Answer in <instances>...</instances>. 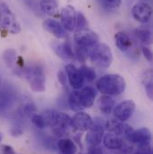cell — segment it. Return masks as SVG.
<instances>
[{
	"mask_svg": "<svg viewBox=\"0 0 153 154\" xmlns=\"http://www.w3.org/2000/svg\"><path fill=\"white\" fill-rule=\"evenodd\" d=\"M96 87L98 91L104 95L116 96L125 91L126 82L121 75L109 74L100 77L97 81Z\"/></svg>",
	"mask_w": 153,
	"mask_h": 154,
	"instance_id": "1",
	"label": "cell"
},
{
	"mask_svg": "<svg viewBox=\"0 0 153 154\" xmlns=\"http://www.w3.org/2000/svg\"><path fill=\"white\" fill-rule=\"evenodd\" d=\"M90 61L101 68H109L113 62V52L106 43H98L89 51Z\"/></svg>",
	"mask_w": 153,
	"mask_h": 154,
	"instance_id": "2",
	"label": "cell"
},
{
	"mask_svg": "<svg viewBox=\"0 0 153 154\" xmlns=\"http://www.w3.org/2000/svg\"><path fill=\"white\" fill-rule=\"evenodd\" d=\"M0 26L14 35L20 33L22 30L13 11L5 3L0 4Z\"/></svg>",
	"mask_w": 153,
	"mask_h": 154,
	"instance_id": "3",
	"label": "cell"
},
{
	"mask_svg": "<svg viewBox=\"0 0 153 154\" xmlns=\"http://www.w3.org/2000/svg\"><path fill=\"white\" fill-rule=\"evenodd\" d=\"M25 75L32 91L41 93L46 91V75L42 67L38 65L29 66Z\"/></svg>",
	"mask_w": 153,
	"mask_h": 154,
	"instance_id": "4",
	"label": "cell"
},
{
	"mask_svg": "<svg viewBox=\"0 0 153 154\" xmlns=\"http://www.w3.org/2000/svg\"><path fill=\"white\" fill-rule=\"evenodd\" d=\"M124 135L130 143L137 144L138 146L148 145L151 142V133L146 127L134 130L132 126L128 125Z\"/></svg>",
	"mask_w": 153,
	"mask_h": 154,
	"instance_id": "5",
	"label": "cell"
},
{
	"mask_svg": "<svg viewBox=\"0 0 153 154\" xmlns=\"http://www.w3.org/2000/svg\"><path fill=\"white\" fill-rule=\"evenodd\" d=\"M87 134L85 136L86 143L89 147L91 146H99L103 140L104 132H105V122L103 119L96 118L93 120V124L91 127L87 131Z\"/></svg>",
	"mask_w": 153,
	"mask_h": 154,
	"instance_id": "6",
	"label": "cell"
},
{
	"mask_svg": "<svg viewBox=\"0 0 153 154\" xmlns=\"http://www.w3.org/2000/svg\"><path fill=\"white\" fill-rule=\"evenodd\" d=\"M99 38L96 32H94L91 30L81 29L77 30L75 34V41L76 43V46L83 48H89L94 47L96 44L99 43Z\"/></svg>",
	"mask_w": 153,
	"mask_h": 154,
	"instance_id": "7",
	"label": "cell"
},
{
	"mask_svg": "<svg viewBox=\"0 0 153 154\" xmlns=\"http://www.w3.org/2000/svg\"><path fill=\"white\" fill-rule=\"evenodd\" d=\"M135 111V103L133 100H125L115 105L113 113L115 119L125 122L132 117Z\"/></svg>",
	"mask_w": 153,
	"mask_h": 154,
	"instance_id": "8",
	"label": "cell"
},
{
	"mask_svg": "<svg viewBox=\"0 0 153 154\" xmlns=\"http://www.w3.org/2000/svg\"><path fill=\"white\" fill-rule=\"evenodd\" d=\"M76 10L71 5H67L64 6L60 13L61 24L67 32H74L76 28Z\"/></svg>",
	"mask_w": 153,
	"mask_h": 154,
	"instance_id": "9",
	"label": "cell"
},
{
	"mask_svg": "<svg viewBox=\"0 0 153 154\" xmlns=\"http://www.w3.org/2000/svg\"><path fill=\"white\" fill-rule=\"evenodd\" d=\"M133 17L141 23H148L152 16V8L150 4L140 2L135 4L132 8Z\"/></svg>",
	"mask_w": 153,
	"mask_h": 154,
	"instance_id": "10",
	"label": "cell"
},
{
	"mask_svg": "<svg viewBox=\"0 0 153 154\" xmlns=\"http://www.w3.org/2000/svg\"><path fill=\"white\" fill-rule=\"evenodd\" d=\"M93 124V119L86 112L79 111L71 117V126L80 132L88 131Z\"/></svg>",
	"mask_w": 153,
	"mask_h": 154,
	"instance_id": "11",
	"label": "cell"
},
{
	"mask_svg": "<svg viewBox=\"0 0 153 154\" xmlns=\"http://www.w3.org/2000/svg\"><path fill=\"white\" fill-rule=\"evenodd\" d=\"M65 71L70 86L76 91L81 89V87L83 85L84 79L81 75L80 70L74 64H67L65 67Z\"/></svg>",
	"mask_w": 153,
	"mask_h": 154,
	"instance_id": "12",
	"label": "cell"
},
{
	"mask_svg": "<svg viewBox=\"0 0 153 154\" xmlns=\"http://www.w3.org/2000/svg\"><path fill=\"white\" fill-rule=\"evenodd\" d=\"M71 126V117L66 113L56 112L51 128L58 135H63Z\"/></svg>",
	"mask_w": 153,
	"mask_h": 154,
	"instance_id": "13",
	"label": "cell"
},
{
	"mask_svg": "<svg viewBox=\"0 0 153 154\" xmlns=\"http://www.w3.org/2000/svg\"><path fill=\"white\" fill-rule=\"evenodd\" d=\"M51 47L54 52L57 55V57H59L64 60H73L75 58L74 49L69 42L66 41L64 43H59L54 41L52 42Z\"/></svg>",
	"mask_w": 153,
	"mask_h": 154,
	"instance_id": "14",
	"label": "cell"
},
{
	"mask_svg": "<svg viewBox=\"0 0 153 154\" xmlns=\"http://www.w3.org/2000/svg\"><path fill=\"white\" fill-rule=\"evenodd\" d=\"M42 26L44 30L53 35L55 38L63 39L66 38V31L64 29L61 23L54 19H47L43 22Z\"/></svg>",
	"mask_w": 153,
	"mask_h": 154,
	"instance_id": "15",
	"label": "cell"
},
{
	"mask_svg": "<svg viewBox=\"0 0 153 154\" xmlns=\"http://www.w3.org/2000/svg\"><path fill=\"white\" fill-rule=\"evenodd\" d=\"M97 93L91 86H86L79 91V100L82 109H90L94 105Z\"/></svg>",
	"mask_w": 153,
	"mask_h": 154,
	"instance_id": "16",
	"label": "cell"
},
{
	"mask_svg": "<svg viewBox=\"0 0 153 154\" xmlns=\"http://www.w3.org/2000/svg\"><path fill=\"white\" fill-rule=\"evenodd\" d=\"M102 143L104 146L109 150H121L124 147V140L119 136L111 133L104 134Z\"/></svg>",
	"mask_w": 153,
	"mask_h": 154,
	"instance_id": "17",
	"label": "cell"
},
{
	"mask_svg": "<svg viewBox=\"0 0 153 154\" xmlns=\"http://www.w3.org/2000/svg\"><path fill=\"white\" fill-rule=\"evenodd\" d=\"M127 127H128V125L117 119H110L105 122V129L108 130L109 133L114 134L119 136L122 134H124Z\"/></svg>",
	"mask_w": 153,
	"mask_h": 154,
	"instance_id": "18",
	"label": "cell"
},
{
	"mask_svg": "<svg viewBox=\"0 0 153 154\" xmlns=\"http://www.w3.org/2000/svg\"><path fill=\"white\" fill-rule=\"evenodd\" d=\"M115 40L116 47L122 52L129 51L133 47V40L128 34L124 32H118L115 35Z\"/></svg>",
	"mask_w": 153,
	"mask_h": 154,
	"instance_id": "19",
	"label": "cell"
},
{
	"mask_svg": "<svg viewBox=\"0 0 153 154\" xmlns=\"http://www.w3.org/2000/svg\"><path fill=\"white\" fill-rule=\"evenodd\" d=\"M98 107L101 113L105 115H109L113 112L115 107V100L112 96L109 95H102L98 100Z\"/></svg>",
	"mask_w": 153,
	"mask_h": 154,
	"instance_id": "20",
	"label": "cell"
},
{
	"mask_svg": "<svg viewBox=\"0 0 153 154\" xmlns=\"http://www.w3.org/2000/svg\"><path fill=\"white\" fill-rule=\"evenodd\" d=\"M57 148L62 154H76L77 146L75 143L69 138H62L57 143Z\"/></svg>",
	"mask_w": 153,
	"mask_h": 154,
	"instance_id": "21",
	"label": "cell"
},
{
	"mask_svg": "<svg viewBox=\"0 0 153 154\" xmlns=\"http://www.w3.org/2000/svg\"><path fill=\"white\" fill-rule=\"evenodd\" d=\"M40 10L48 15H57L58 14V5L56 0H41L39 3Z\"/></svg>",
	"mask_w": 153,
	"mask_h": 154,
	"instance_id": "22",
	"label": "cell"
},
{
	"mask_svg": "<svg viewBox=\"0 0 153 154\" xmlns=\"http://www.w3.org/2000/svg\"><path fill=\"white\" fill-rule=\"evenodd\" d=\"M142 82L144 87V90L146 91V94L150 100H152L153 98V81H152V72L151 70H147L143 73V75L142 77Z\"/></svg>",
	"mask_w": 153,
	"mask_h": 154,
	"instance_id": "23",
	"label": "cell"
},
{
	"mask_svg": "<svg viewBox=\"0 0 153 154\" xmlns=\"http://www.w3.org/2000/svg\"><path fill=\"white\" fill-rule=\"evenodd\" d=\"M135 36L137 38L145 44H151L152 41L151 32L147 28H138L135 30Z\"/></svg>",
	"mask_w": 153,
	"mask_h": 154,
	"instance_id": "24",
	"label": "cell"
},
{
	"mask_svg": "<svg viewBox=\"0 0 153 154\" xmlns=\"http://www.w3.org/2000/svg\"><path fill=\"white\" fill-rule=\"evenodd\" d=\"M68 104H69V107L72 110L74 111H81L82 109V107L81 106V103H80V100H79V91L75 90L74 91H72L68 97Z\"/></svg>",
	"mask_w": 153,
	"mask_h": 154,
	"instance_id": "25",
	"label": "cell"
},
{
	"mask_svg": "<svg viewBox=\"0 0 153 154\" xmlns=\"http://www.w3.org/2000/svg\"><path fill=\"white\" fill-rule=\"evenodd\" d=\"M79 70L84 80H87L88 82H92L96 79V72L93 68H91L86 65H82L79 68Z\"/></svg>",
	"mask_w": 153,
	"mask_h": 154,
	"instance_id": "26",
	"label": "cell"
},
{
	"mask_svg": "<svg viewBox=\"0 0 153 154\" xmlns=\"http://www.w3.org/2000/svg\"><path fill=\"white\" fill-rule=\"evenodd\" d=\"M13 102V96L8 91H3L0 92V109H7Z\"/></svg>",
	"mask_w": 153,
	"mask_h": 154,
	"instance_id": "27",
	"label": "cell"
},
{
	"mask_svg": "<svg viewBox=\"0 0 153 154\" xmlns=\"http://www.w3.org/2000/svg\"><path fill=\"white\" fill-rule=\"evenodd\" d=\"M5 63L7 65V66L12 67L16 63V52L14 49H7L4 52L3 56Z\"/></svg>",
	"mask_w": 153,
	"mask_h": 154,
	"instance_id": "28",
	"label": "cell"
},
{
	"mask_svg": "<svg viewBox=\"0 0 153 154\" xmlns=\"http://www.w3.org/2000/svg\"><path fill=\"white\" fill-rule=\"evenodd\" d=\"M32 122L38 129H44L47 125L43 116L36 114V113L32 116Z\"/></svg>",
	"mask_w": 153,
	"mask_h": 154,
	"instance_id": "29",
	"label": "cell"
},
{
	"mask_svg": "<svg viewBox=\"0 0 153 154\" xmlns=\"http://www.w3.org/2000/svg\"><path fill=\"white\" fill-rule=\"evenodd\" d=\"M88 26V22L84 14L81 12L77 13L76 14V27L77 30L86 29Z\"/></svg>",
	"mask_w": 153,
	"mask_h": 154,
	"instance_id": "30",
	"label": "cell"
},
{
	"mask_svg": "<svg viewBox=\"0 0 153 154\" xmlns=\"http://www.w3.org/2000/svg\"><path fill=\"white\" fill-rule=\"evenodd\" d=\"M101 5L109 9H115L121 5L122 0H100Z\"/></svg>",
	"mask_w": 153,
	"mask_h": 154,
	"instance_id": "31",
	"label": "cell"
},
{
	"mask_svg": "<svg viewBox=\"0 0 153 154\" xmlns=\"http://www.w3.org/2000/svg\"><path fill=\"white\" fill-rule=\"evenodd\" d=\"M23 111L24 112V114L27 116H32L34 115L37 111V109L35 107L34 104L29 102V103H26L24 106H23Z\"/></svg>",
	"mask_w": 153,
	"mask_h": 154,
	"instance_id": "32",
	"label": "cell"
},
{
	"mask_svg": "<svg viewBox=\"0 0 153 154\" xmlns=\"http://www.w3.org/2000/svg\"><path fill=\"white\" fill-rule=\"evenodd\" d=\"M133 154H152V149L150 144L143 145V146H138L137 150Z\"/></svg>",
	"mask_w": 153,
	"mask_h": 154,
	"instance_id": "33",
	"label": "cell"
},
{
	"mask_svg": "<svg viewBox=\"0 0 153 154\" xmlns=\"http://www.w3.org/2000/svg\"><path fill=\"white\" fill-rule=\"evenodd\" d=\"M0 153L1 154H16L14 148L7 144H3L0 147Z\"/></svg>",
	"mask_w": 153,
	"mask_h": 154,
	"instance_id": "34",
	"label": "cell"
},
{
	"mask_svg": "<svg viewBox=\"0 0 153 154\" xmlns=\"http://www.w3.org/2000/svg\"><path fill=\"white\" fill-rule=\"evenodd\" d=\"M142 55L144 56V57L148 61H150V62L152 61V52L149 48H147V47L142 48Z\"/></svg>",
	"mask_w": 153,
	"mask_h": 154,
	"instance_id": "35",
	"label": "cell"
},
{
	"mask_svg": "<svg viewBox=\"0 0 153 154\" xmlns=\"http://www.w3.org/2000/svg\"><path fill=\"white\" fill-rule=\"evenodd\" d=\"M57 79L59 81V82L62 84V86H66V81H67V77L66 75V72L64 71H59L57 73Z\"/></svg>",
	"mask_w": 153,
	"mask_h": 154,
	"instance_id": "36",
	"label": "cell"
},
{
	"mask_svg": "<svg viewBox=\"0 0 153 154\" xmlns=\"http://www.w3.org/2000/svg\"><path fill=\"white\" fill-rule=\"evenodd\" d=\"M87 154H103V151L99 146H91L89 147Z\"/></svg>",
	"mask_w": 153,
	"mask_h": 154,
	"instance_id": "37",
	"label": "cell"
},
{
	"mask_svg": "<svg viewBox=\"0 0 153 154\" xmlns=\"http://www.w3.org/2000/svg\"><path fill=\"white\" fill-rule=\"evenodd\" d=\"M11 134L13 136H20L23 134V130L20 127H13L11 129Z\"/></svg>",
	"mask_w": 153,
	"mask_h": 154,
	"instance_id": "38",
	"label": "cell"
},
{
	"mask_svg": "<svg viewBox=\"0 0 153 154\" xmlns=\"http://www.w3.org/2000/svg\"><path fill=\"white\" fill-rule=\"evenodd\" d=\"M3 140V134L2 133H0V142Z\"/></svg>",
	"mask_w": 153,
	"mask_h": 154,
	"instance_id": "39",
	"label": "cell"
}]
</instances>
